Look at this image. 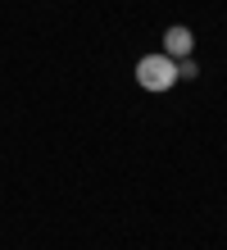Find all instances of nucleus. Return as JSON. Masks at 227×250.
Segmentation results:
<instances>
[{
	"label": "nucleus",
	"instance_id": "obj_2",
	"mask_svg": "<svg viewBox=\"0 0 227 250\" xmlns=\"http://www.w3.org/2000/svg\"><path fill=\"white\" fill-rule=\"evenodd\" d=\"M191 46H195V37H191V27H168V32H164V55H168V60H186L191 55Z\"/></svg>",
	"mask_w": 227,
	"mask_h": 250
},
{
	"label": "nucleus",
	"instance_id": "obj_1",
	"mask_svg": "<svg viewBox=\"0 0 227 250\" xmlns=\"http://www.w3.org/2000/svg\"><path fill=\"white\" fill-rule=\"evenodd\" d=\"M136 82H141L145 91H168L177 82V60H168V55H145V60H136Z\"/></svg>",
	"mask_w": 227,
	"mask_h": 250
},
{
	"label": "nucleus",
	"instance_id": "obj_3",
	"mask_svg": "<svg viewBox=\"0 0 227 250\" xmlns=\"http://www.w3.org/2000/svg\"><path fill=\"white\" fill-rule=\"evenodd\" d=\"M195 73H200V68H195L191 60H182V64H177V78H186V82H191V78H195Z\"/></svg>",
	"mask_w": 227,
	"mask_h": 250
}]
</instances>
